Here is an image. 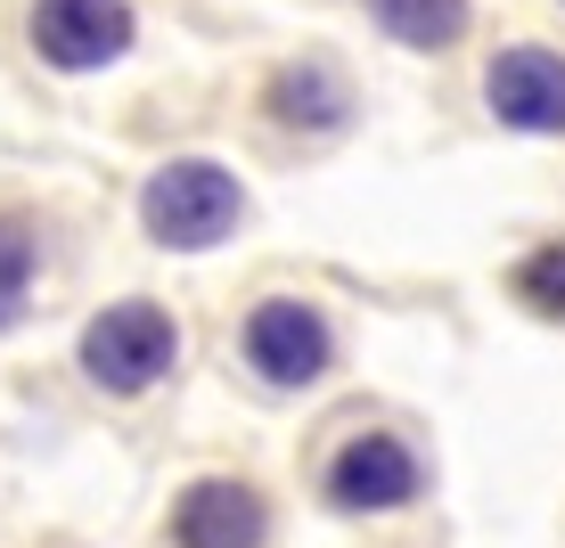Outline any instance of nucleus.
<instances>
[{"label": "nucleus", "mask_w": 565, "mask_h": 548, "mask_svg": "<svg viewBox=\"0 0 565 548\" xmlns=\"http://www.w3.org/2000/svg\"><path fill=\"white\" fill-rule=\"evenodd\" d=\"M140 222H148L156 246L205 254V246H222L230 229L246 222V189L230 181L222 164H205V155H181V164H156V172H148Z\"/></svg>", "instance_id": "f257e3e1"}, {"label": "nucleus", "mask_w": 565, "mask_h": 548, "mask_svg": "<svg viewBox=\"0 0 565 548\" xmlns=\"http://www.w3.org/2000/svg\"><path fill=\"white\" fill-rule=\"evenodd\" d=\"M181 361V327H172L164 303H107L99 320L83 327V377L99 385V394H148L164 368Z\"/></svg>", "instance_id": "f03ea898"}, {"label": "nucleus", "mask_w": 565, "mask_h": 548, "mask_svg": "<svg viewBox=\"0 0 565 548\" xmlns=\"http://www.w3.org/2000/svg\"><path fill=\"white\" fill-rule=\"evenodd\" d=\"M25 42L57 74H99L131 50V0H33Z\"/></svg>", "instance_id": "7ed1b4c3"}, {"label": "nucleus", "mask_w": 565, "mask_h": 548, "mask_svg": "<svg viewBox=\"0 0 565 548\" xmlns=\"http://www.w3.org/2000/svg\"><path fill=\"white\" fill-rule=\"evenodd\" d=\"M328 320L311 303H287V296H270L246 311V361H255V377L263 385H279V394H296V385L311 377H328Z\"/></svg>", "instance_id": "20e7f679"}, {"label": "nucleus", "mask_w": 565, "mask_h": 548, "mask_svg": "<svg viewBox=\"0 0 565 548\" xmlns=\"http://www.w3.org/2000/svg\"><path fill=\"white\" fill-rule=\"evenodd\" d=\"M263 533H270V507L238 475H205L172 499V548H263Z\"/></svg>", "instance_id": "39448f33"}, {"label": "nucleus", "mask_w": 565, "mask_h": 548, "mask_svg": "<svg viewBox=\"0 0 565 548\" xmlns=\"http://www.w3.org/2000/svg\"><path fill=\"white\" fill-rule=\"evenodd\" d=\"M328 499L353 507V516H377V507H411L418 499V459L394 434H353L328 459Z\"/></svg>", "instance_id": "423d86ee"}, {"label": "nucleus", "mask_w": 565, "mask_h": 548, "mask_svg": "<svg viewBox=\"0 0 565 548\" xmlns=\"http://www.w3.org/2000/svg\"><path fill=\"white\" fill-rule=\"evenodd\" d=\"M483 99L509 131H565V57L550 50H500L492 74H483Z\"/></svg>", "instance_id": "0eeeda50"}, {"label": "nucleus", "mask_w": 565, "mask_h": 548, "mask_svg": "<svg viewBox=\"0 0 565 548\" xmlns=\"http://www.w3.org/2000/svg\"><path fill=\"white\" fill-rule=\"evenodd\" d=\"M270 115L279 123H311V131H337L344 115H353V90H344V74L328 66V57H296V66L270 74Z\"/></svg>", "instance_id": "6e6552de"}, {"label": "nucleus", "mask_w": 565, "mask_h": 548, "mask_svg": "<svg viewBox=\"0 0 565 548\" xmlns=\"http://www.w3.org/2000/svg\"><path fill=\"white\" fill-rule=\"evenodd\" d=\"M33 287H42V213L0 205V336L33 311Z\"/></svg>", "instance_id": "1a4fd4ad"}, {"label": "nucleus", "mask_w": 565, "mask_h": 548, "mask_svg": "<svg viewBox=\"0 0 565 548\" xmlns=\"http://www.w3.org/2000/svg\"><path fill=\"white\" fill-rule=\"evenodd\" d=\"M369 17L411 50H451L467 33V0H369Z\"/></svg>", "instance_id": "9d476101"}, {"label": "nucleus", "mask_w": 565, "mask_h": 548, "mask_svg": "<svg viewBox=\"0 0 565 548\" xmlns=\"http://www.w3.org/2000/svg\"><path fill=\"white\" fill-rule=\"evenodd\" d=\"M516 296L533 311H550V320H565V246H541L533 262L516 270Z\"/></svg>", "instance_id": "9b49d317"}]
</instances>
